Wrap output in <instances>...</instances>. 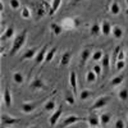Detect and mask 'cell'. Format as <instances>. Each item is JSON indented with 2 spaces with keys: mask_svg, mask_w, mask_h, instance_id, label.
Instances as JSON below:
<instances>
[{
  "mask_svg": "<svg viewBox=\"0 0 128 128\" xmlns=\"http://www.w3.org/2000/svg\"><path fill=\"white\" fill-rule=\"evenodd\" d=\"M27 30H22L19 32V34L14 37V40H13V44H12V48H10V50H9V55H16L17 52L22 49V46L26 44V40H27Z\"/></svg>",
  "mask_w": 128,
  "mask_h": 128,
  "instance_id": "cell-1",
  "label": "cell"
},
{
  "mask_svg": "<svg viewBox=\"0 0 128 128\" xmlns=\"http://www.w3.org/2000/svg\"><path fill=\"white\" fill-rule=\"evenodd\" d=\"M109 100H110V96H100L99 99L95 100V102L92 104L90 110L92 112V110H100V109H102L104 106L109 102Z\"/></svg>",
  "mask_w": 128,
  "mask_h": 128,
  "instance_id": "cell-2",
  "label": "cell"
},
{
  "mask_svg": "<svg viewBox=\"0 0 128 128\" xmlns=\"http://www.w3.org/2000/svg\"><path fill=\"white\" fill-rule=\"evenodd\" d=\"M78 122H86V118H83V116H78V115H74V114H72V115H69V116H67L66 119H64L63 122H62V126L60 127H68V126H72V124H74V123H78Z\"/></svg>",
  "mask_w": 128,
  "mask_h": 128,
  "instance_id": "cell-3",
  "label": "cell"
},
{
  "mask_svg": "<svg viewBox=\"0 0 128 128\" xmlns=\"http://www.w3.org/2000/svg\"><path fill=\"white\" fill-rule=\"evenodd\" d=\"M80 24V19L78 18H66L62 20V26L66 30H73Z\"/></svg>",
  "mask_w": 128,
  "mask_h": 128,
  "instance_id": "cell-4",
  "label": "cell"
},
{
  "mask_svg": "<svg viewBox=\"0 0 128 128\" xmlns=\"http://www.w3.org/2000/svg\"><path fill=\"white\" fill-rule=\"evenodd\" d=\"M19 122V119L17 118H13L10 115H6V114H2V128H6V127H10V126H14Z\"/></svg>",
  "mask_w": 128,
  "mask_h": 128,
  "instance_id": "cell-5",
  "label": "cell"
},
{
  "mask_svg": "<svg viewBox=\"0 0 128 128\" xmlns=\"http://www.w3.org/2000/svg\"><path fill=\"white\" fill-rule=\"evenodd\" d=\"M49 50H48V45H45V46H42L40 50H38V52L36 54V56H35V66H37V64H41L42 62H45V58H46V52H48Z\"/></svg>",
  "mask_w": 128,
  "mask_h": 128,
  "instance_id": "cell-6",
  "label": "cell"
},
{
  "mask_svg": "<svg viewBox=\"0 0 128 128\" xmlns=\"http://www.w3.org/2000/svg\"><path fill=\"white\" fill-rule=\"evenodd\" d=\"M90 56H92V51L90 48H84L82 49V51L80 52V63L81 66H84L87 63V60L90 59Z\"/></svg>",
  "mask_w": 128,
  "mask_h": 128,
  "instance_id": "cell-7",
  "label": "cell"
},
{
  "mask_svg": "<svg viewBox=\"0 0 128 128\" xmlns=\"http://www.w3.org/2000/svg\"><path fill=\"white\" fill-rule=\"evenodd\" d=\"M38 52V48H36V46H34V48H30L28 50H26V52L22 55V60H30V59H35V56H36V54Z\"/></svg>",
  "mask_w": 128,
  "mask_h": 128,
  "instance_id": "cell-8",
  "label": "cell"
},
{
  "mask_svg": "<svg viewBox=\"0 0 128 128\" xmlns=\"http://www.w3.org/2000/svg\"><path fill=\"white\" fill-rule=\"evenodd\" d=\"M69 86H70L73 94L77 95V73L74 70H72L69 73Z\"/></svg>",
  "mask_w": 128,
  "mask_h": 128,
  "instance_id": "cell-9",
  "label": "cell"
},
{
  "mask_svg": "<svg viewBox=\"0 0 128 128\" xmlns=\"http://www.w3.org/2000/svg\"><path fill=\"white\" fill-rule=\"evenodd\" d=\"M62 113H63V110H62V108H59V109H56L54 113L49 116V124H50L51 127H54V126L59 122V118H60Z\"/></svg>",
  "mask_w": 128,
  "mask_h": 128,
  "instance_id": "cell-10",
  "label": "cell"
},
{
  "mask_svg": "<svg viewBox=\"0 0 128 128\" xmlns=\"http://www.w3.org/2000/svg\"><path fill=\"white\" fill-rule=\"evenodd\" d=\"M86 122L88 123V126H90V128H92V127H99V124H100V116L98 115V114H90L87 118H86Z\"/></svg>",
  "mask_w": 128,
  "mask_h": 128,
  "instance_id": "cell-11",
  "label": "cell"
},
{
  "mask_svg": "<svg viewBox=\"0 0 128 128\" xmlns=\"http://www.w3.org/2000/svg\"><path fill=\"white\" fill-rule=\"evenodd\" d=\"M30 87L32 90H42V88L45 87V82L42 81V78H40V77L34 78V80L31 81V83H30Z\"/></svg>",
  "mask_w": 128,
  "mask_h": 128,
  "instance_id": "cell-12",
  "label": "cell"
},
{
  "mask_svg": "<svg viewBox=\"0 0 128 128\" xmlns=\"http://www.w3.org/2000/svg\"><path fill=\"white\" fill-rule=\"evenodd\" d=\"M37 108V105L34 104V102H23L22 105H20V110H22L24 114H30L32 112H35Z\"/></svg>",
  "mask_w": 128,
  "mask_h": 128,
  "instance_id": "cell-13",
  "label": "cell"
},
{
  "mask_svg": "<svg viewBox=\"0 0 128 128\" xmlns=\"http://www.w3.org/2000/svg\"><path fill=\"white\" fill-rule=\"evenodd\" d=\"M70 59H72V51L70 50H67L63 52V55L60 58V66H68V64L70 63Z\"/></svg>",
  "mask_w": 128,
  "mask_h": 128,
  "instance_id": "cell-14",
  "label": "cell"
},
{
  "mask_svg": "<svg viewBox=\"0 0 128 128\" xmlns=\"http://www.w3.org/2000/svg\"><path fill=\"white\" fill-rule=\"evenodd\" d=\"M101 34L102 35H105V36H109L110 34H112V24H110V22H108V20H102L101 22Z\"/></svg>",
  "mask_w": 128,
  "mask_h": 128,
  "instance_id": "cell-15",
  "label": "cell"
},
{
  "mask_svg": "<svg viewBox=\"0 0 128 128\" xmlns=\"http://www.w3.org/2000/svg\"><path fill=\"white\" fill-rule=\"evenodd\" d=\"M3 102L6 108H9V106L12 105V94H10L9 88H5L4 92H3Z\"/></svg>",
  "mask_w": 128,
  "mask_h": 128,
  "instance_id": "cell-16",
  "label": "cell"
},
{
  "mask_svg": "<svg viewBox=\"0 0 128 128\" xmlns=\"http://www.w3.org/2000/svg\"><path fill=\"white\" fill-rule=\"evenodd\" d=\"M13 36H14V27L13 26H9V27H6V30L2 34V41H6L10 37H13Z\"/></svg>",
  "mask_w": 128,
  "mask_h": 128,
  "instance_id": "cell-17",
  "label": "cell"
},
{
  "mask_svg": "<svg viewBox=\"0 0 128 128\" xmlns=\"http://www.w3.org/2000/svg\"><path fill=\"white\" fill-rule=\"evenodd\" d=\"M112 35H113V37L114 38H116V40H119V38H122L123 37V28L120 27V26H113L112 27Z\"/></svg>",
  "mask_w": 128,
  "mask_h": 128,
  "instance_id": "cell-18",
  "label": "cell"
},
{
  "mask_svg": "<svg viewBox=\"0 0 128 128\" xmlns=\"http://www.w3.org/2000/svg\"><path fill=\"white\" fill-rule=\"evenodd\" d=\"M100 32H101V26H100L99 23H94V24L90 27V35H91L92 37L99 36Z\"/></svg>",
  "mask_w": 128,
  "mask_h": 128,
  "instance_id": "cell-19",
  "label": "cell"
},
{
  "mask_svg": "<svg viewBox=\"0 0 128 128\" xmlns=\"http://www.w3.org/2000/svg\"><path fill=\"white\" fill-rule=\"evenodd\" d=\"M100 64H101V67L108 72L109 69H110V58H109V55L108 54H104V56H102V59L100 60Z\"/></svg>",
  "mask_w": 128,
  "mask_h": 128,
  "instance_id": "cell-20",
  "label": "cell"
},
{
  "mask_svg": "<svg viewBox=\"0 0 128 128\" xmlns=\"http://www.w3.org/2000/svg\"><path fill=\"white\" fill-rule=\"evenodd\" d=\"M112 116L113 115L110 113H102V114H100V123H101V126L109 124L110 120H112Z\"/></svg>",
  "mask_w": 128,
  "mask_h": 128,
  "instance_id": "cell-21",
  "label": "cell"
},
{
  "mask_svg": "<svg viewBox=\"0 0 128 128\" xmlns=\"http://www.w3.org/2000/svg\"><path fill=\"white\" fill-rule=\"evenodd\" d=\"M120 10H122V8H120V5L116 3V2L112 3V5H110V8H109V12H110L113 16H118V14L120 13Z\"/></svg>",
  "mask_w": 128,
  "mask_h": 128,
  "instance_id": "cell-22",
  "label": "cell"
},
{
  "mask_svg": "<svg viewBox=\"0 0 128 128\" xmlns=\"http://www.w3.org/2000/svg\"><path fill=\"white\" fill-rule=\"evenodd\" d=\"M62 2H63V0H52V3H51V8H50V12H49V14H50V16H54V14H55V12L59 9V6H60Z\"/></svg>",
  "mask_w": 128,
  "mask_h": 128,
  "instance_id": "cell-23",
  "label": "cell"
},
{
  "mask_svg": "<svg viewBox=\"0 0 128 128\" xmlns=\"http://www.w3.org/2000/svg\"><path fill=\"white\" fill-rule=\"evenodd\" d=\"M13 82L17 84H22L24 82V77L20 72H14L13 73Z\"/></svg>",
  "mask_w": 128,
  "mask_h": 128,
  "instance_id": "cell-24",
  "label": "cell"
},
{
  "mask_svg": "<svg viewBox=\"0 0 128 128\" xmlns=\"http://www.w3.org/2000/svg\"><path fill=\"white\" fill-rule=\"evenodd\" d=\"M104 56V51L102 50H96L92 52V56H91V60L92 62H100Z\"/></svg>",
  "mask_w": 128,
  "mask_h": 128,
  "instance_id": "cell-25",
  "label": "cell"
},
{
  "mask_svg": "<svg viewBox=\"0 0 128 128\" xmlns=\"http://www.w3.org/2000/svg\"><path fill=\"white\" fill-rule=\"evenodd\" d=\"M56 54V48H51L48 52H46V58H45V63H50L52 59H54Z\"/></svg>",
  "mask_w": 128,
  "mask_h": 128,
  "instance_id": "cell-26",
  "label": "cell"
},
{
  "mask_svg": "<svg viewBox=\"0 0 128 128\" xmlns=\"http://www.w3.org/2000/svg\"><path fill=\"white\" fill-rule=\"evenodd\" d=\"M123 81H124V76H116V77L112 78L110 84H112L113 87H116V86H119V84H122Z\"/></svg>",
  "mask_w": 128,
  "mask_h": 128,
  "instance_id": "cell-27",
  "label": "cell"
},
{
  "mask_svg": "<svg viewBox=\"0 0 128 128\" xmlns=\"http://www.w3.org/2000/svg\"><path fill=\"white\" fill-rule=\"evenodd\" d=\"M118 98H119L120 101H127V100H128V88H127V87L119 90V92H118Z\"/></svg>",
  "mask_w": 128,
  "mask_h": 128,
  "instance_id": "cell-28",
  "label": "cell"
},
{
  "mask_svg": "<svg viewBox=\"0 0 128 128\" xmlns=\"http://www.w3.org/2000/svg\"><path fill=\"white\" fill-rule=\"evenodd\" d=\"M96 80H98V76H96V73L94 70H88L86 73V81L88 83H94V82H96Z\"/></svg>",
  "mask_w": 128,
  "mask_h": 128,
  "instance_id": "cell-29",
  "label": "cell"
},
{
  "mask_svg": "<svg viewBox=\"0 0 128 128\" xmlns=\"http://www.w3.org/2000/svg\"><path fill=\"white\" fill-rule=\"evenodd\" d=\"M50 28H51L52 34H54L55 36H59V35L62 34V31H63V27H62L60 24H58V23H51Z\"/></svg>",
  "mask_w": 128,
  "mask_h": 128,
  "instance_id": "cell-30",
  "label": "cell"
},
{
  "mask_svg": "<svg viewBox=\"0 0 128 128\" xmlns=\"http://www.w3.org/2000/svg\"><path fill=\"white\" fill-rule=\"evenodd\" d=\"M92 95V92L90 91V90H87V88H83L81 92H80V100H82V101H84V100H87L90 96Z\"/></svg>",
  "mask_w": 128,
  "mask_h": 128,
  "instance_id": "cell-31",
  "label": "cell"
},
{
  "mask_svg": "<svg viewBox=\"0 0 128 128\" xmlns=\"http://www.w3.org/2000/svg\"><path fill=\"white\" fill-rule=\"evenodd\" d=\"M55 109V100L54 99H50L49 101L45 102V110L46 112H52Z\"/></svg>",
  "mask_w": 128,
  "mask_h": 128,
  "instance_id": "cell-32",
  "label": "cell"
},
{
  "mask_svg": "<svg viewBox=\"0 0 128 128\" xmlns=\"http://www.w3.org/2000/svg\"><path fill=\"white\" fill-rule=\"evenodd\" d=\"M9 5L13 10H18L20 8V2L19 0H9Z\"/></svg>",
  "mask_w": 128,
  "mask_h": 128,
  "instance_id": "cell-33",
  "label": "cell"
},
{
  "mask_svg": "<svg viewBox=\"0 0 128 128\" xmlns=\"http://www.w3.org/2000/svg\"><path fill=\"white\" fill-rule=\"evenodd\" d=\"M115 68H116V70H118V72L123 70L126 68V60H118V62L115 63Z\"/></svg>",
  "mask_w": 128,
  "mask_h": 128,
  "instance_id": "cell-34",
  "label": "cell"
},
{
  "mask_svg": "<svg viewBox=\"0 0 128 128\" xmlns=\"http://www.w3.org/2000/svg\"><path fill=\"white\" fill-rule=\"evenodd\" d=\"M20 14H22V17H23L24 19H27V18L31 17V10H30L27 6H24V8H22V12H20Z\"/></svg>",
  "mask_w": 128,
  "mask_h": 128,
  "instance_id": "cell-35",
  "label": "cell"
},
{
  "mask_svg": "<svg viewBox=\"0 0 128 128\" xmlns=\"http://www.w3.org/2000/svg\"><path fill=\"white\" fill-rule=\"evenodd\" d=\"M114 128H126V123H124V120L120 119V118H118V119L115 120V123H114Z\"/></svg>",
  "mask_w": 128,
  "mask_h": 128,
  "instance_id": "cell-36",
  "label": "cell"
},
{
  "mask_svg": "<svg viewBox=\"0 0 128 128\" xmlns=\"http://www.w3.org/2000/svg\"><path fill=\"white\" fill-rule=\"evenodd\" d=\"M120 51V48L118 46V48H115L114 49V51H113V62H112V66H114L115 67V63H116V56H118V52Z\"/></svg>",
  "mask_w": 128,
  "mask_h": 128,
  "instance_id": "cell-37",
  "label": "cell"
},
{
  "mask_svg": "<svg viewBox=\"0 0 128 128\" xmlns=\"http://www.w3.org/2000/svg\"><path fill=\"white\" fill-rule=\"evenodd\" d=\"M92 70L96 73V76H100V74H101V72H102V67H101V64H95V66H94V68H92Z\"/></svg>",
  "mask_w": 128,
  "mask_h": 128,
  "instance_id": "cell-38",
  "label": "cell"
},
{
  "mask_svg": "<svg viewBox=\"0 0 128 128\" xmlns=\"http://www.w3.org/2000/svg\"><path fill=\"white\" fill-rule=\"evenodd\" d=\"M66 102L69 104V105H73V104H74V96L70 95V94L67 95V96H66Z\"/></svg>",
  "mask_w": 128,
  "mask_h": 128,
  "instance_id": "cell-39",
  "label": "cell"
},
{
  "mask_svg": "<svg viewBox=\"0 0 128 128\" xmlns=\"http://www.w3.org/2000/svg\"><path fill=\"white\" fill-rule=\"evenodd\" d=\"M126 51H123L122 49H120V51L118 52V56H116V62H118V60H124L126 59Z\"/></svg>",
  "mask_w": 128,
  "mask_h": 128,
  "instance_id": "cell-40",
  "label": "cell"
},
{
  "mask_svg": "<svg viewBox=\"0 0 128 128\" xmlns=\"http://www.w3.org/2000/svg\"><path fill=\"white\" fill-rule=\"evenodd\" d=\"M45 16V10H44V8H37V18H42Z\"/></svg>",
  "mask_w": 128,
  "mask_h": 128,
  "instance_id": "cell-41",
  "label": "cell"
},
{
  "mask_svg": "<svg viewBox=\"0 0 128 128\" xmlns=\"http://www.w3.org/2000/svg\"><path fill=\"white\" fill-rule=\"evenodd\" d=\"M0 12H4V4H3V2H0Z\"/></svg>",
  "mask_w": 128,
  "mask_h": 128,
  "instance_id": "cell-42",
  "label": "cell"
},
{
  "mask_svg": "<svg viewBox=\"0 0 128 128\" xmlns=\"http://www.w3.org/2000/svg\"><path fill=\"white\" fill-rule=\"evenodd\" d=\"M82 2H84V0H72L73 4H78V3H82Z\"/></svg>",
  "mask_w": 128,
  "mask_h": 128,
  "instance_id": "cell-43",
  "label": "cell"
},
{
  "mask_svg": "<svg viewBox=\"0 0 128 128\" xmlns=\"http://www.w3.org/2000/svg\"><path fill=\"white\" fill-rule=\"evenodd\" d=\"M28 128H38L37 126H31V127H28Z\"/></svg>",
  "mask_w": 128,
  "mask_h": 128,
  "instance_id": "cell-44",
  "label": "cell"
},
{
  "mask_svg": "<svg viewBox=\"0 0 128 128\" xmlns=\"http://www.w3.org/2000/svg\"><path fill=\"white\" fill-rule=\"evenodd\" d=\"M126 14H127V16H128V8H127V9H126Z\"/></svg>",
  "mask_w": 128,
  "mask_h": 128,
  "instance_id": "cell-45",
  "label": "cell"
},
{
  "mask_svg": "<svg viewBox=\"0 0 128 128\" xmlns=\"http://www.w3.org/2000/svg\"><path fill=\"white\" fill-rule=\"evenodd\" d=\"M106 2H108V3H109V4H110V3H112V2H113V0H106Z\"/></svg>",
  "mask_w": 128,
  "mask_h": 128,
  "instance_id": "cell-46",
  "label": "cell"
},
{
  "mask_svg": "<svg viewBox=\"0 0 128 128\" xmlns=\"http://www.w3.org/2000/svg\"><path fill=\"white\" fill-rule=\"evenodd\" d=\"M126 55H127V58H128V50L126 51Z\"/></svg>",
  "mask_w": 128,
  "mask_h": 128,
  "instance_id": "cell-47",
  "label": "cell"
},
{
  "mask_svg": "<svg viewBox=\"0 0 128 128\" xmlns=\"http://www.w3.org/2000/svg\"><path fill=\"white\" fill-rule=\"evenodd\" d=\"M126 4H127V5H128V0H126Z\"/></svg>",
  "mask_w": 128,
  "mask_h": 128,
  "instance_id": "cell-48",
  "label": "cell"
},
{
  "mask_svg": "<svg viewBox=\"0 0 128 128\" xmlns=\"http://www.w3.org/2000/svg\"><path fill=\"white\" fill-rule=\"evenodd\" d=\"M92 128H100V127H92Z\"/></svg>",
  "mask_w": 128,
  "mask_h": 128,
  "instance_id": "cell-49",
  "label": "cell"
}]
</instances>
